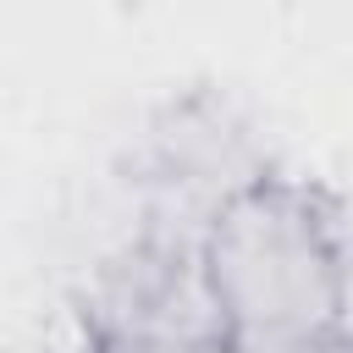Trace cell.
Listing matches in <instances>:
<instances>
[{"label": "cell", "mask_w": 353, "mask_h": 353, "mask_svg": "<svg viewBox=\"0 0 353 353\" xmlns=\"http://www.w3.org/2000/svg\"><path fill=\"white\" fill-rule=\"evenodd\" d=\"M204 270L226 309L232 342L342 336V270L331 199L292 176H259L204 232Z\"/></svg>", "instance_id": "cell-1"}, {"label": "cell", "mask_w": 353, "mask_h": 353, "mask_svg": "<svg viewBox=\"0 0 353 353\" xmlns=\"http://www.w3.org/2000/svg\"><path fill=\"white\" fill-rule=\"evenodd\" d=\"M259 176H270V154L254 143V132L226 99L215 94L171 99L143 138V160H138L143 226L138 232L160 243L204 248V232L215 226V215Z\"/></svg>", "instance_id": "cell-2"}, {"label": "cell", "mask_w": 353, "mask_h": 353, "mask_svg": "<svg viewBox=\"0 0 353 353\" xmlns=\"http://www.w3.org/2000/svg\"><path fill=\"white\" fill-rule=\"evenodd\" d=\"M83 331L94 347H165V342H232L226 309L204 270V248L127 237L88 270Z\"/></svg>", "instance_id": "cell-3"}, {"label": "cell", "mask_w": 353, "mask_h": 353, "mask_svg": "<svg viewBox=\"0 0 353 353\" xmlns=\"http://www.w3.org/2000/svg\"><path fill=\"white\" fill-rule=\"evenodd\" d=\"M105 353H226V342H165V347H105Z\"/></svg>", "instance_id": "cell-4"}]
</instances>
